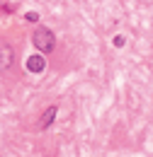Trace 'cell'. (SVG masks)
<instances>
[{
  "instance_id": "cell-1",
  "label": "cell",
  "mask_w": 153,
  "mask_h": 157,
  "mask_svg": "<svg viewBox=\"0 0 153 157\" xmlns=\"http://www.w3.org/2000/svg\"><path fill=\"white\" fill-rule=\"evenodd\" d=\"M32 41H34V46H37L41 53H51V51L56 48V36H54V32L46 29V27L37 29L34 36H32Z\"/></svg>"
},
{
  "instance_id": "cell-2",
  "label": "cell",
  "mask_w": 153,
  "mask_h": 157,
  "mask_svg": "<svg viewBox=\"0 0 153 157\" xmlns=\"http://www.w3.org/2000/svg\"><path fill=\"white\" fill-rule=\"evenodd\" d=\"M12 60H15V53H12L10 44L0 41V70H7V68L12 65Z\"/></svg>"
},
{
  "instance_id": "cell-3",
  "label": "cell",
  "mask_w": 153,
  "mask_h": 157,
  "mask_svg": "<svg viewBox=\"0 0 153 157\" xmlns=\"http://www.w3.org/2000/svg\"><path fill=\"white\" fill-rule=\"evenodd\" d=\"M44 68H46L44 56H29V58H27V70H29V73H41Z\"/></svg>"
},
{
  "instance_id": "cell-4",
  "label": "cell",
  "mask_w": 153,
  "mask_h": 157,
  "mask_svg": "<svg viewBox=\"0 0 153 157\" xmlns=\"http://www.w3.org/2000/svg\"><path fill=\"white\" fill-rule=\"evenodd\" d=\"M56 114H58V109H56V106H49V109L44 111V118L39 121V126H41V128H49V126L54 123V118H56Z\"/></svg>"
},
{
  "instance_id": "cell-5",
  "label": "cell",
  "mask_w": 153,
  "mask_h": 157,
  "mask_svg": "<svg viewBox=\"0 0 153 157\" xmlns=\"http://www.w3.org/2000/svg\"><path fill=\"white\" fill-rule=\"evenodd\" d=\"M24 20H27V22H37L39 15H37V12H27V15H24Z\"/></svg>"
},
{
  "instance_id": "cell-6",
  "label": "cell",
  "mask_w": 153,
  "mask_h": 157,
  "mask_svg": "<svg viewBox=\"0 0 153 157\" xmlns=\"http://www.w3.org/2000/svg\"><path fill=\"white\" fill-rule=\"evenodd\" d=\"M124 41H126L124 36H114V46H124Z\"/></svg>"
}]
</instances>
